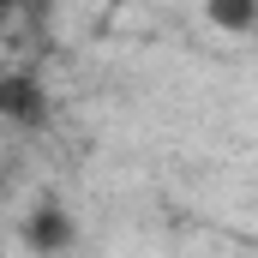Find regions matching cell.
Instances as JSON below:
<instances>
[{
    "label": "cell",
    "mask_w": 258,
    "mask_h": 258,
    "mask_svg": "<svg viewBox=\"0 0 258 258\" xmlns=\"http://www.w3.org/2000/svg\"><path fill=\"white\" fill-rule=\"evenodd\" d=\"M204 12H210V24H222V30H252L258 24V0H210Z\"/></svg>",
    "instance_id": "1"
},
{
    "label": "cell",
    "mask_w": 258,
    "mask_h": 258,
    "mask_svg": "<svg viewBox=\"0 0 258 258\" xmlns=\"http://www.w3.org/2000/svg\"><path fill=\"white\" fill-rule=\"evenodd\" d=\"M12 6H18V0H0V24H6V12H12Z\"/></svg>",
    "instance_id": "2"
}]
</instances>
